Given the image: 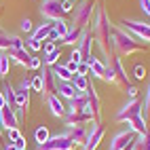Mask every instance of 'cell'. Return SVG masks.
I'll return each mask as SVG.
<instances>
[{
  "label": "cell",
  "instance_id": "obj_5",
  "mask_svg": "<svg viewBox=\"0 0 150 150\" xmlns=\"http://www.w3.org/2000/svg\"><path fill=\"white\" fill-rule=\"evenodd\" d=\"M142 112H144V104L139 102L137 97H133V99H127V104L123 108H118V112L114 114V118H116L118 123H127L131 116L142 114Z\"/></svg>",
  "mask_w": 150,
  "mask_h": 150
},
{
  "label": "cell",
  "instance_id": "obj_24",
  "mask_svg": "<svg viewBox=\"0 0 150 150\" xmlns=\"http://www.w3.org/2000/svg\"><path fill=\"white\" fill-rule=\"evenodd\" d=\"M53 74H55V78H57V83H70L74 78V74L70 72V70L66 68V64H55L53 68Z\"/></svg>",
  "mask_w": 150,
  "mask_h": 150
},
{
  "label": "cell",
  "instance_id": "obj_25",
  "mask_svg": "<svg viewBox=\"0 0 150 150\" xmlns=\"http://www.w3.org/2000/svg\"><path fill=\"white\" fill-rule=\"evenodd\" d=\"M6 133H8V142L15 144V146H17V150H28V142H25V137L21 135V131H19V127L8 129Z\"/></svg>",
  "mask_w": 150,
  "mask_h": 150
},
{
  "label": "cell",
  "instance_id": "obj_39",
  "mask_svg": "<svg viewBox=\"0 0 150 150\" xmlns=\"http://www.w3.org/2000/svg\"><path fill=\"white\" fill-rule=\"evenodd\" d=\"M146 76V68L142 64H135L133 66V78H137V81H142V78Z\"/></svg>",
  "mask_w": 150,
  "mask_h": 150
},
{
  "label": "cell",
  "instance_id": "obj_19",
  "mask_svg": "<svg viewBox=\"0 0 150 150\" xmlns=\"http://www.w3.org/2000/svg\"><path fill=\"white\" fill-rule=\"evenodd\" d=\"M89 112L87 108V95H74L72 99H68V106H66V114H74V112Z\"/></svg>",
  "mask_w": 150,
  "mask_h": 150
},
{
  "label": "cell",
  "instance_id": "obj_33",
  "mask_svg": "<svg viewBox=\"0 0 150 150\" xmlns=\"http://www.w3.org/2000/svg\"><path fill=\"white\" fill-rule=\"evenodd\" d=\"M23 47L28 49L30 53H38V51H42V42H40V40H36V38H32V36H30L28 40H23Z\"/></svg>",
  "mask_w": 150,
  "mask_h": 150
},
{
  "label": "cell",
  "instance_id": "obj_4",
  "mask_svg": "<svg viewBox=\"0 0 150 150\" xmlns=\"http://www.w3.org/2000/svg\"><path fill=\"white\" fill-rule=\"evenodd\" d=\"M127 32H131L137 40H144V42H150V23H144V21H137V19H123V25Z\"/></svg>",
  "mask_w": 150,
  "mask_h": 150
},
{
  "label": "cell",
  "instance_id": "obj_14",
  "mask_svg": "<svg viewBox=\"0 0 150 150\" xmlns=\"http://www.w3.org/2000/svg\"><path fill=\"white\" fill-rule=\"evenodd\" d=\"M108 64L112 66V70H114V76H116V85H118V87H123V89H127V87H129V74L125 72V68H123V62H121V57H118V55H114V57L110 59Z\"/></svg>",
  "mask_w": 150,
  "mask_h": 150
},
{
  "label": "cell",
  "instance_id": "obj_7",
  "mask_svg": "<svg viewBox=\"0 0 150 150\" xmlns=\"http://www.w3.org/2000/svg\"><path fill=\"white\" fill-rule=\"evenodd\" d=\"M40 15L47 19V21H57L62 19V0H42L40 2Z\"/></svg>",
  "mask_w": 150,
  "mask_h": 150
},
{
  "label": "cell",
  "instance_id": "obj_18",
  "mask_svg": "<svg viewBox=\"0 0 150 150\" xmlns=\"http://www.w3.org/2000/svg\"><path fill=\"white\" fill-rule=\"evenodd\" d=\"M6 55H8V59H11V64L23 66V68H28L30 59H32V53H30L25 47H23V49H11V51H8Z\"/></svg>",
  "mask_w": 150,
  "mask_h": 150
},
{
  "label": "cell",
  "instance_id": "obj_2",
  "mask_svg": "<svg viewBox=\"0 0 150 150\" xmlns=\"http://www.w3.org/2000/svg\"><path fill=\"white\" fill-rule=\"evenodd\" d=\"M110 40H112L114 55H118V57H129V55L139 53V51H144V49H146L131 32H127V30L121 28V25H112Z\"/></svg>",
  "mask_w": 150,
  "mask_h": 150
},
{
  "label": "cell",
  "instance_id": "obj_8",
  "mask_svg": "<svg viewBox=\"0 0 150 150\" xmlns=\"http://www.w3.org/2000/svg\"><path fill=\"white\" fill-rule=\"evenodd\" d=\"M38 74H40V78H42V93L40 95L49 97V95L57 93V78L53 74V70L47 68V66H42L40 70H38Z\"/></svg>",
  "mask_w": 150,
  "mask_h": 150
},
{
  "label": "cell",
  "instance_id": "obj_44",
  "mask_svg": "<svg viewBox=\"0 0 150 150\" xmlns=\"http://www.w3.org/2000/svg\"><path fill=\"white\" fill-rule=\"evenodd\" d=\"M76 74H81V76H89V64L87 62H81L76 68Z\"/></svg>",
  "mask_w": 150,
  "mask_h": 150
},
{
  "label": "cell",
  "instance_id": "obj_46",
  "mask_svg": "<svg viewBox=\"0 0 150 150\" xmlns=\"http://www.w3.org/2000/svg\"><path fill=\"white\" fill-rule=\"evenodd\" d=\"M70 59H72V62H76V64H81L83 59H81V53H78V49L76 47H72V53H70Z\"/></svg>",
  "mask_w": 150,
  "mask_h": 150
},
{
  "label": "cell",
  "instance_id": "obj_40",
  "mask_svg": "<svg viewBox=\"0 0 150 150\" xmlns=\"http://www.w3.org/2000/svg\"><path fill=\"white\" fill-rule=\"evenodd\" d=\"M55 49H59V47H57V42H53V40H45V42H42V53H45V55L51 53V51H55Z\"/></svg>",
  "mask_w": 150,
  "mask_h": 150
},
{
  "label": "cell",
  "instance_id": "obj_9",
  "mask_svg": "<svg viewBox=\"0 0 150 150\" xmlns=\"http://www.w3.org/2000/svg\"><path fill=\"white\" fill-rule=\"evenodd\" d=\"M74 144L64 135V133H57V135H51L45 144L38 146V150H72Z\"/></svg>",
  "mask_w": 150,
  "mask_h": 150
},
{
  "label": "cell",
  "instance_id": "obj_12",
  "mask_svg": "<svg viewBox=\"0 0 150 150\" xmlns=\"http://www.w3.org/2000/svg\"><path fill=\"white\" fill-rule=\"evenodd\" d=\"M76 49H78V53H81L83 62H89V59H91V55H93V51H91V49H93V34H91V30H89V28L83 30L81 40H78Z\"/></svg>",
  "mask_w": 150,
  "mask_h": 150
},
{
  "label": "cell",
  "instance_id": "obj_22",
  "mask_svg": "<svg viewBox=\"0 0 150 150\" xmlns=\"http://www.w3.org/2000/svg\"><path fill=\"white\" fill-rule=\"evenodd\" d=\"M89 74H93V78H99L102 81L104 78V72H106V62H102L99 57L91 55V59H89Z\"/></svg>",
  "mask_w": 150,
  "mask_h": 150
},
{
  "label": "cell",
  "instance_id": "obj_17",
  "mask_svg": "<svg viewBox=\"0 0 150 150\" xmlns=\"http://www.w3.org/2000/svg\"><path fill=\"white\" fill-rule=\"evenodd\" d=\"M64 135H66L74 146H85V142H87V125H81V127H66Z\"/></svg>",
  "mask_w": 150,
  "mask_h": 150
},
{
  "label": "cell",
  "instance_id": "obj_20",
  "mask_svg": "<svg viewBox=\"0 0 150 150\" xmlns=\"http://www.w3.org/2000/svg\"><path fill=\"white\" fill-rule=\"evenodd\" d=\"M127 125H129V131H133L135 135H142V133H146L148 129H150L144 114H135V116H131V118L127 121Z\"/></svg>",
  "mask_w": 150,
  "mask_h": 150
},
{
  "label": "cell",
  "instance_id": "obj_3",
  "mask_svg": "<svg viewBox=\"0 0 150 150\" xmlns=\"http://www.w3.org/2000/svg\"><path fill=\"white\" fill-rule=\"evenodd\" d=\"M95 11V4L93 0H81L78 4H74V11H72V28H89L91 23V17Z\"/></svg>",
  "mask_w": 150,
  "mask_h": 150
},
{
  "label": "cell",
  "instance_id": "obj_23",
  "mask_svg": "<svg viewBox=\"0 0 150 150\" xmlns=\"http://www.w3.org/2000/svg\"><path fill=\"white\" fill-rule=\"evenodd\" d=\"M0 93H2V97H4V104H6L8 108L17 110V99H15V87H13L11 83H6V85H2V87H0Z\"/></svg>",
  "mask_w": 150,
  "mask_h": 150
},
{
  "label": "cell",
  "instance_id": "obj_29",
  "mask_svg": "<svg viewBox=\"0 0 150 150\" xmlns=\"http://www.w3.org/2000/svg\"><path fill=\"white\" fill-rule=\"evenodd\" d=\"M70 83L74 85V89H76L78 93H85L87 89H89V85H91V83H89V76H81V74H74V78Z\"/></svg>",
  "mask_w": 150,
  "mask_h": 150
},
{
  "label": "cell",
  "instance_id": "obj_10",
  "mask_svg": "<svg viewBox=\"0 0 150 150\" xmlns=\"http://www.w3.org/2000/svg\"><path fill=\"white\" fill-rule=\"evenodd\" d=\"M135 133L133 131H129V129H123V131H118L114 133V137L110 139V148L108 150H125L127 146H131L135 142Z\"/></svg>",
  "mask_w": 150,
  "mask_h": 150
},
{
  "label": "cell",
  "instance_id": "obj_13",
  "mask_svg": "<svg viewBox=\"0 0 150 150\" xmlns=\"http://www.w3.org/2000/svg\"><path fill=\"white\" fill-rule=\"evenodd\" d=\"M11 49H23V40L15 34H8L4 30H0V51L8 53Z\"/></svg>",
  "mask_w": 150,
  "mask_h": 150
},
{
  "label": "cell",
  "instance_id": "obj_52",
  "mask_svg": "<svg viewBox=\"0 0 150 150\" xmlns=\"http://www.w3.org/2000/svg\"><path fill=\"white\" fill-rule=\"evenodd\" d=\"M125 150H133V144H131V146H127V148H125Z\"/></svg>",
  "mask_w": 150,
  "mask_h": 150
},
{
  "label": "cell",
  "instance_id": "obj_54",
  "mask_svg": "<svg viewBox=\"0 0 150 150\" xmlns=\"http://www.w3.org/2000/svg\"><path fill=\"white\" fill-rule=\"evenodd\" d=\"M72 2H78V0H72Z\"/></svg>",
  "mask_w": 150,
  "mask_h": 150
},
{
  "label": "cell",
  "instance_id": "obj_30",
  "mask_svg": "<svg viewBox=\"0 0 150 150\" xmlns=\"http://www.w3.org/2000/svg\"><path fill=\"white\" fill-rule=\"evenodd\" d=\"M133 150H150V129H148L146 133H142V135L135 137Z\"/></svg>",
  "mask_w": 150,
  "mask_h": 150
},
{
  "label": "cell",
  "instance_id": "obj_32",
  "mask_svg": "<svg viewBox=\"0 0 150 150\" xmlns=\"http://www.w3.org/2000/svg\"><path fill=\"white\" fill-rule=\"evenodd\" d=\"M49 137H51V133H49V129H47L45 125H40V127H38L36 131H34V139H36V144H38V146L45 144Z\"/></svg>",
  "mask_w": 150,
  "mask_h": 150
},
{
  "label": "cell",
  "instance_id": "obj_36",
  "mask_svg": "<svg viewBox=\"0 0 150 150\" xmlns=\"http://www.w3.org/2000/svg\"><path fill=\"white\" fill-rule=\"evenodd\" d=\"M144 116L150 114V78H148V85H146V91H144Z\"/></svg>",
  "mask_w": 150,
  "mask_h": 150
},
{
  "label": "cell",
  "instance_id": "obj_48",
  "mask_svg": "<svg viewBox=\"0 0 150 150\" xmlns=\"http://www.w3.org/2000/svg\"><path fill=\"white\" fill-rule=\"evenodd\" d=\"M66 68L70 70V72H72V74H76V68H78V64L76 62H72V59H70V62L66 64Z\"/></svg>",
  "mask_w": 150,
  "mask_h": 150
},
{
  "label": "cell",
  "instance_id": "obj_51",
  "mask_svg": "<svg viewBox=\"0 0 150 150\" xmlns=\"http://www.w3.org/2000/svg\"><path fill=\"white\" fill-rule=\"evenodd\" d=\"M2 131L4 129H2V125H0V144H2Z\"/></svg>",
  "mask_w": 150,
  "mask_h": 150
},
{
  "label": "cell",
  "instance_id": "obj_42",
  "mask_svg": "<svg viewBox=\"0 0 150 150\" xmlns=\"http://www.w3.org/2000/svg\"><path fill=\"white\" fill-rule=\"evenodd\" d=\"M19 28H21V32H32L34 25H32V19H21V23H19Z\"/></svg>",
  "mask_w": 150,
  "mask_h": 150
},
{
  "label": "cell",
  "instance_id": "obj_53",
  "mask_svg": "<svg viewBox=\"0 0 150 150\" xmlns=\"http://www.w3.org/2000/svg\"><path fill=\"white\" fill-rule=\"evenodd\" d=\"M0 87H2V78H0Z\"/></svg>",
  "mask_w": 150,
  "mask_h": 150
},
{
  "label": "cell",
  "instance_id": "obj_28",
  "mask_svg": "<svg viewBox=\"0 0 150 150\" xmlns=\"http://www.w3.org/2000/svg\"><path fill=\"white\" fill-rule=\"evenodd\" d=\"M57 95L64 99H72L74 95H83V93H78L72 83H57Z\"/></svg>",
  "mask_w": 150,
  "mask_h": 150
},
{
  "label": "cell",
  "instance_id": "obj_35",
  "mask_svg": "<svg viewBox=\"0 0 150 150\" xmlns=\"http://www.w3.org/2000/svg\"><path fill=\"white\" fill-rule=\"evenodd\" d=\"M104 83H108V85H116V76H114V70H112V66L110 64H106V72H104V78H102Z\"/></svg>",
  "mask_w": 150,
  "mask_h": 150
},
{
  "label": "cell",
  "instance_id": "obj_41",
  "mask_svg": "<svg viewBox=\"0 0 150 150\" xmlns=\"http://www.w3.org/2000/svg\"><path fill=\"white\" fill-rule=\"evenodd\" d=\"M72 11H74V2H72V0H62V13L68 15Z\"/></svg>",
  "mask_w": 150,
  "mask_h": 150
},
{
  "label": "cell",
  "instance_id": "obj_38",
  "mask_svg": "<svg viewBox=\"0 0 150 150\" xmlns=\"http://www.w3.org/2000/svg\"><path fill=\"white\" fill-rule=\"evenodd\" d=\"M40 68H42V57L32 55V59H30V64H28V70H40Z\"/></svg>",
  "mask_w": 150,
  "mask_h": 150
},
{
  "label": "cell",
  "instance_id": "obj_27",
  "mask_svg": "<svg viewBox=\"0 0 150 150\" xmlns=\"http://www.w3.org/2000/svg\"><path fill=\"white\" fill-rule=\"evenodd\" d=\"M51 30H53V21H45V23L38 25L36 30H32V38H36V40L45 42L47 38H49V34H51Z\"/></svg>",
  "mask_w": 150,
  "mask_h": 150
},
{
  "label": "cell",
  "instance_id": "obj_43",
  "mask_svg": "<svg viewBox=\"0 0 150 150\" xmlns=\"http://www.w3.org/2000/svg\"><path fill=\"white\" fill-rule=\"evenodd\" d=\"M17 89H19V91H32V83H30V78H28V76H23Z\"/></svg>",
  "mask_w": 150,
  "mask_h": 150
},
{
  "label": "cell",
  "instance_id": "obj_6",
  "mask_svg": "<svg viewBox=\"0 0 150 150\" xmlns=\"http://www.w3.org/2000/svg\"><path fill=\"white\" fill-rule=\"evenodd\" d=\"M91 127L87 129V142H85V150H95L99 144H102V139H104V135H106V127L102 125V123H97V121H93V123H89Z\"/></svg>",
  "mask_w": 150,
  "mask_h": 150
},
{
  "label": "cell",
  "instance_id": "obj_37",
  "mask_svg": "<svg viewBox=\"0 0 150 150\" xmlns=\"http://www.w3.org/2000/svg\"><path fill=\"white\" fill-rule=\"evenodd\" d=\"M30 83H32V91L42 93V78H40V74H34L32 78H30Z\"/></svg>",
  "mask_w": 150,
  "mask_h": 150
},
{
  "label": "cell",
  "instance_id": "obj_49",
  "mask_svg": "<svg viewBox=\"0 0 150 150\" xmlns=\"http://www.w3.org/2000/svg\"><path fill=\"white\" fill-rule=\"evenodd\" d=\"M2 150H17V146H15V144H11V142L6 139V142H4V146H2Z\"/></svg>",
  "mask_w": 150,
  "mask_h": 150
},
{
  "label": "cell",
  "instance_id": "obj_1",
  "mask_svg": "<svg viewBox=\"0 0 150 150\" xmlns=\"http://www.w3.org/2000/svg\"><path fill=\"white\" fill-rule=\"evenodd\" d=\"M91 34H93V40L97 42L99 51H102V57L106 59V64L114 57V51H112V40H110V34H112V23H110V17L108 13L104 11L102 4H95V11H93V17H91Z\"/></svg>",
  "mask_w": 150,
  "mask_h": 150
},
{
  "label": "cell",
  "instance_id": "obj_16",
  "mask_svg": "<svg viewBox=\"0 0 150 150\" xmlns=\"http://www.w3.org/2000/svg\"><path fill=\"white\" fill-rule=\"evenodd\" d=\"M19 116H17V112L13 108H8V106H4V108H0V125H2V129H15V127H19Z\"/></svg>",
  "mask_w": 150,
  "mask_h": 150
},
{
  "label": "cell",
  "instance_id": "obj_34",
  "mask_svg": "<svg viewBox=\"0 0 150 150\" xmlns=\"http://www.w3.org/2000/svg\"><path fill=\"white\" fill-rule=\"evenodd\" d=\"M8 70H11V59H8L6 53H2V55H0V78L8 76Z\"/></svg>",
  "mask_w": 150,
  "mask_h": 150
},
{
  "label": "cell",
  "instance_id": "obj_50",
  "mask_svg": "<svg viewBox=\"0 0 150 150\" xmlns=\"http://www.w3.org/2000/svg\"><path fill=\"white\" fill-rule=\"evenodd\" d=\"M6 104H4V97H2V93H0V108H4Z\"/></svg>",
  "mask_w": 150,
  "mask_h": 150
},
{
  "label": "cell",
  "instance_id": "obj_45",
  "mask_svg": "<svg viewBox=\"0 0 150 150\" xmlns=\"http://www.w3.org/2000/svg\"><path fill=\"white\" fill-rule=\"evenodd\" d=\"M139 8H142V13L150 17V0H139Z\"/></svg>",
  "mask_w": 150,
  "mask_h": 150
},
{
  "label": "cell",
  "instance_id": "obj_47",
  "mask_svg": "<svg viewBox=\"0 0 150 150\" xmlns=\"http://www.w3.org/2000/svg\"><path fill=\"white\" fill-rule=\"evenodd\" d=\"M127 93H129V99H133V97H137V87H133V85H129V87H127Z\"/></svg>",
  "mask_w": 150,
  "mask_h": 150
},
{
  "label": "cell",
  "instance_id": "obj_26",
  "mask_svg": "<svg viewBox=\"0 0 150 150\" xmlns=\"http://www.w3.org/2000/svg\"><path fill=\"white\" fill-rule=\"evenodd\" d=\"M81 34H83L81 28H70V32L59 40V45H64V47H76L78 40H81Z\"/></svg>",
  "mask_w": 150,
  "mask_h": 150
},
{
  "label": "cell",
  "instance_id": "obj_21",
  "mask_svg": "<svg viewBox=\"0 0 150 150\" xmlns=\"http://www.w3.org/2000/svg\"><path fill=\"white\" fill-rule=\"evenodd\" d=\"M45 99H47V106H49V110H51V114L57 116V118H64L66 106H64V102H62V97H59L57 93H53V95H49V97H45Z\"/></svg>",
  "mask_w": 150,
  "mask_h": 150
},
{
  "label": "cell",
  "instance_id": "obj_15",
  "mask_svg": "<svg viewBox=\"0 0 150 150\" xmlns=\"http://www.w3.org/2000/svg\"><path fill=\"white\" fill-rule=\"evenodd\" d=\"M93 123V114L91 112H74V114H64V125L66 127H81Z\"/></svg>",
  "mask_w": 150,
  "mask_h": 150
},
{
  "label": "cell",
  "instance_id": "obj_31",
  "mask_svg": "<svg viewBox=\"0 0 150 150\" xmlns=\"http://www.w3.org/2000/svg\"><path fill=\"white\" fill-rule=\"evenodd\" d=\"M59 57H62V53H59V49H55V51L47 53V55L42 57V66H47V68H53L55 64H59Z\"/></svg>",
  "mask_w": 150,
  "mask_h": 150
},
{
  "label": "cell",
  "instance_id": "obj_11",
  "mask_svg": "<svg viewBox=\"0 0 150 150\" xmlns=\"http://www.w3.org/2000/svg\"><path fill=\"white\" fill-rule=\"evenodd\" d=\"M85 95H87V108H89V112L93 114V121L99 123V118H102V99H99L95 87L89 85V89L85 91Z\"/></svg>",
  "mask_w": 150,
  "mask_h": 150
}]
</instances>
